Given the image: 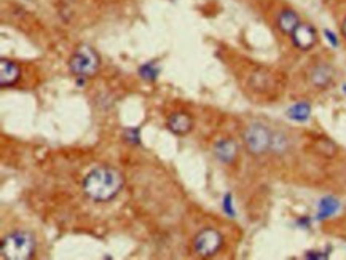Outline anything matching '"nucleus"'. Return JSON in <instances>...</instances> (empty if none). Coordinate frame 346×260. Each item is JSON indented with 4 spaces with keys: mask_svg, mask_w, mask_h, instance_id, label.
<instances>
[{
    "mask_svg": "<svg viewBox=\"0 0 346 260\" xmlns=\"http://www.w3.org/2000/svg\"><path fill=\"white\" fill-rule=\"evenodd\" d=\"M2 257L10 260H27L35 254V239L27 231H13L2 239Z\"/></svg>",
    "mask_w": 346,
    "mask_h": 260,
    "instance_id": "obj_2",
    "label": "nucleus"
},
{
    "mask_svg": "<svg viewBox=\"0 0 346 260\" xmlns=\"http://www.w3.org/2000/svg\"><path fill=\"white\" fill-rule=\"evenodd\" d=\"M292 35V42L297 48L300 50H309L316 43V31L311 28L309 24H302L300 23L297 28L294 29Z\"/></svg>",
    "mask_w": 346,
    "mask_h": 260,
    "instance_id": "obj_7",
    "label": "nucleus"
},
{
    "mask_svg": "<svg viewBox=\"0 0 346 260\" xmlns=\"http://www.w3.org/2000/svg\"><path fill=\"white\" fill-rule=\"evenodd\" d=\"M125 141L131 142V144H139V129H126Z\"/></svg>",
    "mask_w": 346,
    "mask_h": 260,
    "instance_id": "obj_16",
    "label": "nucleus"
},
{
    "mask_svg": "<svg viewBox=\"0 0 346 260\" xmlns=\"http://www.w3.org/2000/svg\"><path fill=\"white\" fill-rule=\"evenodd\" d=\"M324 34H325V39L332 43V47H338V40H336V37H335L333 32H330V31H324Z\"/></svg>",
    "mask_w": 346,
    "mask_h": 260,
    "instance_id": "obj_18",
    "label": "nucleus"
},
{
    "mask_svg": "<svg viewBox=\"0 0 346 260\" xmlns=\"http://www.w3.org/2000/svg\"><path fill=\"white\" fill-rule=\"evenodd\" d=\"M223 238L215 228H204L193 239V249L201 257H212L220 250Z\"/></svg>",
    "mask_w": 346,
    "mask_h": 260,
    "instance_id": "obj_5",
    "label": "nucleus"
},
{
    "mask_svg": "<svg viewBox=\"0 0 346 260\" xmlns=\"http://www.w3.org/2000/svg\"><path fill=\"white\" fill-rule=\"evenodd\" d=\"M343 34H344V37H346V20H344V23H343Z\"/></svg>",
    "mask_w": 346,
    "mask_h": 260,
    "instance_id": "obj_19",
    "label": "nucleus"
},
{
    "mask_svg": "<svg viewBox=\"0 0 346 260\" xmlns=\"http://www.w3.org/2000/svg\"><path fill=\"white\" fill-rule=\"evenodd\" d=\"M215 157L225 165H232L238 155V144L233 139H220L214 146Z\"/></svg>",
    "mask_w": 346,
    "mask_h": 260,
    "instance_id": "obj_8",
    "label": "nucleus"
},
{
    "mask_svg": "<svg viewBox=\"0 0 346 260\" xmlns=\"http://www.w3.org/2000/svg\"><path fill=\"white\" fill-rule=\"evenodd\" d=\"M311 115V107H309L308 102H298L294 104L290 109L287 110V116L292 118L295 121H306Z\"/></svg>",
    "mask_w": 346,
    "mask_h": 260,
    "instance_id": "obj_13",
    "label": "nucleus"
},
{
    "mask_svg": "<svg viewBox=\"0 0 346 260\" xmlns=\"http://www.w3.org/2000/svg\"><path fill=\"white\" fill-rule=\"evenodd\" d=\"M139 74L144 80H149V82H153V80H157L158 74H160V69L153 64V62H149V64H145L139 69Z\"/></svg>",
    "mask_w": 346,
    "mask_h": 260,
    "instance_id": "obj_14",
    "label": "nucleus"
},
{
    "mask_svg": "<svg viewBox=\"0 0 346 260\" xmlns=\"http://www.w3.org/2000/svg\"><path fill=\"white\" fill-rule=\"evenodd\" d=\"M223 211L228 214V217H235V209H233V201H232V193H226L223 198Z\"/></svg>",
    "mask_w": 346,
    "mask_h": 260,
    "instance_id": "obj_15",
    "label": "nucleus"
},
{
    "mask_svg": "<svg viewBox=\"0 0 346 260\" xmlns=\"http://www.w3.org/2000/svg\"><path fill=\"white\" fill-rule=\"evenodd\" d=\"M69 69L75 77H93L99 69V55L88 45H81L70 56Z\"/></svg>",
    "mask_w": 346,
    "mask_h": 260,
    "instance_id": "obj_3",
    "label": "nucleus"
},
{
    "mask_svg": "<svg viewBox=\"0 0 346 260\" xmlns=\"http://www.w3.org/2000/svg\"><path fill=\"white\" fill-rule=\"evenodd\" d=\"M243 139H244L246 149L249 150V154L262 155V154H265L268 149H271L273 136L267 126H263L260 123H254L244 131Z\"/></svg>",
    "mask_w": 346,
    "mask_h": 260,
    "instance_id": "obj_4",
    "label": "nucleus"
},
{
    "mask_svg": "<svg viewBox=\"0 0 346 260\" xmlns=\"http://www.w3.org/2000/svg\"><path fill=\"white\" fill-rule=\"evenodd\" d=\"M343 91H344V93H346V85H344V86H343Z\"/></svg>",
    "mask_w": 346,
    "mask_h": 260,
    "instance_id": "obj_20",
    "label": "nucleus"
},
{
    "mask_svg": "<svg viewBox=\"0 0 346 260\" xmlns=\"http://www.w3.org/2000/svg\"><path fill=\"white\" fill-rule=\"evenodd\" d=\"M300 24L298 16L292 12V10H284L281 12L279 18H278V28L284 32V34H292L294 29Z\"/></svg>",
    "mask_w": 346,
    "mask_h": 260,
    "instance_id": "obj_10",
    "label": "nucleus"
},
{
    "mask_svg": "<svg viewBox=\"0 0 346 260\" xmlns=\"http://www.w3.org/2000/svg\"><path fill=\"white\" fill-rule=\"evenodd\" d=\"M125 177L120 171L110 166H97L85 176L83 192L94 201H110L122 192Z\"/></svg>",
    "mask_w": 346,
    "mask_h": 260,
    "instance_id": "obj_1",
    "label": "nucleus"
},
{
    "mask_svg": "<svg viewBox=\"0 0 346 260\" xmlns=\"http://www.w3.org/2000/svg\"><path fill=\"white\" fill-rule=\"evenodd\" d=\"M311 82L313 85L324 88L332 82V69L327 66H319L313 70L311 74Z\"/></svg>",
    "mask_w": 346,
    "mask_h": 260,
    "instance_id": "obj_12",
    "label": "nucleus"
},
{
    "mask_svg": "<svg viewBox=\"0 0 346 260\" xmlns=\"http://www.w3.org/2000/svg\"><path fill=\"white\" fill-rule=\"evenodd\" d=\"M306 258H314V260H321V258H329V254L327 252H313V250H309V252L305 254Z\"/></svg>",
    "mask_w": 346,
    "mask_h": 260,
    "instance_id": "obj_17",
    "label": "nucleus"
},
{
    "mask_svg": "<svg viewBox=\"0 0 346 260\" xmlns=\"http://www.w3.org/2000/svg\"><path fill=\"white\" fill-rule=\"evenodd\" d=\"M21 77V67L13 61H0V86H12Z\"/></svg>",
    "mask_w": 346,
    "mask_h": 260,
    "instance_id": "obj_9",
    "label": "nucleus"
},
{
    "mask_svg": "<svg viewBox=\"0 0 346 260\" xmlns=\"http://www.w3.org/2000/svg\"><path fill=\"white\" fill-rule=\"evenodd\" d=\"M166 126L176 136H185L193 129V118L188 112H174L169 115Z\"/></svg>",
    "mask_w": 346,
    "mask_h": 260,
    "instance_id": "obj_6",
    "label": "nucleus"
},
{
    "mask_svg": "<svg viewBox=\"0 0 346 260\" xmlns=\"http://www.w3.org/2000/svg\"><path fill=\"white\" fill-rule=\"evenodd\" d=\"M340 209V203L333 196H325L319 203V209H317V219L324 220L327 217L333 216V214Z\"/></svg>",
    "mask_w": 346,
    "mask_h": 260,
    "instance_id": "obj_11",
    "label": "nucleus"
}]
</instances>
